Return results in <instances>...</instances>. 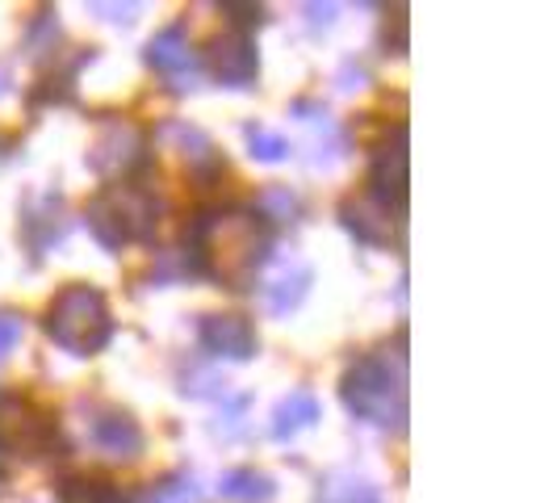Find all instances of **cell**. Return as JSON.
Segmentation results:
<instances>
[{"instance_id":"6da1fadb","label":"cell","mask_w":557,"mask_h":503,"mask_svg":"<svg viewBox=\"0 0 557 503\" xmlns=\"http://www.w3.org/2000/svg\"><path fill=\"white\" fill-rule=\"evenodd\" d=\"M269 256V223L256 210H201L185 226V269L226 290H248Z\"/></svg>"},{"instance_id":"7a4b0ae2","label":"cell","mask_w":557,"mask_h":503,"mask_svg":"<svg viewBox=\"0 0 557 503\" xmlns=\"http://www.w3.org/2000/svg\"><path fill=\"white\" fill-rule=\"evenodd\" d=\"M339 398L357 419L386 428V432H403L407 428V369H403V353L398 357H361L348 365V373L339 378Z\"/></svg>"},{"instance_id":"3957f363","label":"cell","mask_w":557,"mask_h":503,"mask_svg":"<svg viewBox=\"0 0 557 503\" xmlns=\"http://www.w3.org/2000/svg\"><path fill=\"white\" fill-rule=\"evenodd\" d=\"M42 328H47V335L55 340L63 353L92 357V353H101L113 340L110 303H106V294L97 285L72 281V285H63L55 298H51Z\"/></svg>"},{"instance_id":"277c9868","label":"cell","mask_w":557,"mask_h":503,"mask_svg":"<svg viewBox=\"0 0 557 503\" xmlns=\"http://www.w3.org/2000/svg\"><path fill=\"white\" fill-rule=\"evenodd\" d=\"M88 231L101 248L122 252L126 244H143L156 231V197L139 185H110L84 210Z\"/></svg>"},{"instance_id":"5b68a950","label":"cell","mask_w":557,"mask_h":503,"mask_svg":"<svg viewBox=\"0 0 557 503\" xmlns=\"http://www.w3.org/2000/svg\"><path fill=\"white\" fill-rule=\"evenodd\" d=\"M369 197L398 210L407 197V126H394L386 139L373 147L369 164Z\"/></svg>"},{"instance_id":"8992f818","label":"cell","mask_w":557,"mask_h":503,"mask_svg":"<svg viewBox=\"0 0 557 503\" xmlns=\"http://www.w3.org/2000/svg\"><path fill=\"white\" fill-rule=\"evenodd\" d=\"M88 441L101 449L113 462H135L143 453V428L139 419L113 403H101L88 412Z\"/></svg>"},{"instance_id":"52a82bcc","label":"cell","mask_w":557,"mask_h":503,"mask_svg":"<svg viewBox=\"0 0 557 503\" xmlns=\"http://www.w3.org/2000/svg\"><path fill=\"white\" fill-rule=\"evenodd\" d=\"M143 151H147V139H143L139 126L126 122V118H113L92 139L88 164L97 168L101 176H117V172H131L135 164H143Z\"/></svg>"},{"instance_id":"ba28073f","label":"cell","mask_w":557,"mask_h":503,"mask_svg":"<svg viewBox=\"0 0 557 503\" xmlns=\"http://www.w3.org/2000/svg\"><path fill=\"white\" fill-rule=\"evenodd\" d=\"M206 68L226 88H248L256 81V72H260V59H256V47H251L248 34L226 29V34H214L206 42Z\"/></svg>"},{"instance_id":"9c48e42d","label":"cell","mask_w":557,"mask_h":503,"mask_svg":"<svg viewBox=\"0 0 557 503\" xmlns=\"http://www.w3.org/2000/svg\"><path fill=\"white\" fill-rule=\"evenodd\" d=\"M201 348L223 361H251L256 357V328L235 310H219L201 319Z\"/></svg>"},{"instance_id":"30bf717a","label":"cell","mask_w":557,"mask_h":503,"mask_svg":"<svg viewBox=\"0 0 557 503\" xmlns=\"http://www.w3.org/2000/svg\"><path fill=\"white\" fill-rule=\"evenodd\" d=\"M394 210L391 206H382L377 197H344V206H339V219L344 226L361 240V244H373V248H382V244H391L394 240Z\"/></svg>"},{"instance_id":"8fae6325","label":"cell","mask_w":557,"mask_h":503,"mask_svg":"<svg viewBox=\"0 0 557 503\" xmlns=\"http://www.w3.org/2000/svg\"><path fill=\"white\" fill-rule=\"evenodd\" d=\"M147 63H151L160 76H168L176 88H189V81H194V51H189L185 29L181 26L160 29V34L147 42Z\"/></svg>"},{"instance_id":"7c38bea8","label":"cell","mask_w":557,"mask_h":503,"mask_svg":"<svg viewBox=\"0 0 557 503\" xmlns=\"http://www.w3.org/2000/svg\"><path fill=\"white\" fill-rule=\"evenodd\" d=\"M319 419V398L310 391H289L285 398L277 403V412H273V437L285 441V437H294V432H302Z\"/></svg>"},{"instance_id":"4fadbf2b","label":"cell","mask_w":557,"mask_h":503,"mask_svg":"<svg viewBox=\"0 0 557 503\" xmlns=\"http://www.w3.org/2000/svg\"><path fill=\"white\" fill-rule=\"evenodd\" d=\"M219 491L235 503H269L277 495V482L269 475H260V470H251V466H244V470L223 475V487H219Z\"/></svg>"},{"instance_id":"5bb4252c","label":"cell","mask_w":557,"mask_h":503,"mask_svg":"<svg viewBox=\"0 0 557 503\" xmlns=\"http://www.w3.org/2000/svg\"><path fill=\"white\" fill-rule=\"evenodd\" d=\"M319 503H382V495H377V487L364 482V478H335V482L323 487Z\"/></svg>"},{"instance_id":"9a60e30c","label":"cell","mask_w":557,"mask_h":503,"mask_svg":"<svg viewBox=\"0 0 557 503\" xmlns=\"http://www.w3.org/2000/svg\"><path fill=\"white\" fill-rule=\"evenodd\" d=\"M147 503H201V491L189 475H168L147 491Z\"/></svg>"},{"instance_id":"2e32d148","label":"cell","mask_w":557,"mask_h":503,"mask_svg":"<svg viewBox=\"0 0 557 503\" xmlns=\"http://www.w3.org/2000/svg\"><path fill=\"white\" fill-rule=\"evenodd\" d=\"M63 503H131L110 482H92V478H76L63 487Z\"/></svg>"},{"instance_id":"e0dca14e","label":"cell","mask_w":557,"mask_h":503,"mask_svg":"<svg viewBox=\"0 0 557 503\" xmlns=\"http://www.w3.org/2000/svg\"><path fill=\"white\" fill-rule=\"evenodd\" d=\"M298 206H302L298 194H289L285 185H273V189L260 194V210H256V214H260L264 223H289V219L298 214Z\"/></svg>"},{"instance_id":"ac0fdd59","label":"cell","mask_w":557,"mask_h":503,"mask_svg":"<svg viewBox=\"0 0 557 503\" xmlns=\"http://www.w3.org/2000/svg\"><path fill=\"white\" fill-rule=\"evenodd\" d=\"M244 135H248L251 156H256V160H264V164H277V160H285V151H289L285 135L269 131V126H260V122H251Z\"/></svg>"},{"instance_id":"d6986e66","label":"cell","mask_w":557,"mask_h":503,"mask_svg":"<svg viewBox=\"0 0 557 503\" xmlns=\"http://www.w3.org/2000/svg\"><path fill=\"white\" fill-rule=\"evenodd\" d=\"M307 281H310L307 269H298V273H294V281L281 278V281H277V290L269 294V307L277 310V315H285L289 307H298V303H302V294H307Z\"/></svg>"},{"instance_id":"ffe728a7","label":"cell","mask_w":557,"mask_h":503,"mask_svg":"<svg viewBox=\"0 0 557 503\" xmlns=\"http://www.w3.org/2000/svg\"><path fill=\"white\" fill-rule=\"evenodd\" d=\"M22 332H26V323H22V315H13V310H0V361L22 344Z\"/></svg>"},{"instance_id":"44dd1931","label":"cell","mask_w":557,"mask_h":503,"mask_svg":"<svg viewBox=\"0 0 557 503\" xmlns=\"http://www.w3.org/2000/svg\"><path fill=\"white\" fill-rule=\"evenodd\" d=\"M223 13H231L239 26H260L264 22V9L260 4H223Z\"/></svg>"},{"instance_id":"7402d4cb","label":"cell","mask_w":557,"mask_h":503,"mask_svg":"<svg viewBox=\"0 0 557 503\" xmlns=\"http://www.w3.org/2000/svg\"><path fill=\"white\" fill-rule=\"evenodd\" d=\"M4 470H9V449H4V441H0V478H4Z\"/></svg>"}]
</instances>
